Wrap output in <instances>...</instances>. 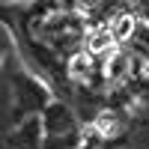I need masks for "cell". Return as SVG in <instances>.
Listing matches in <instances>:
<instances>
[{
  "mask_svg": "<svg viewBox=\"0 0 149 149\" xmlns=\"http://www.w3.org/2000/svg\"><path fill=\"white\" fill-rule=\"evenodd\" d=\"M110 45H113V36L107 33V27H102V30H95V33L86 36V51L90 54H104Z\"/></svg>",
  "mask_w": 149,
  "mask_h": 149,
  "instance_id": "1",
  "label": "cell"
},
{
  "mask_svg": "<svg viewBox=\"0 0 149 149\" xmlns=\"http://www.w3.org/2000/svg\"><path fill=\"white\" fill-rule=\"evenodd\" d=\"M131 30H134V18H131V15H119V18L110 21V27H107V33L113 36V42H116V39H125Z\"/></svg>",
  "mask_w": 149,
  "mask_h": 149,
  "instance_id": "2",
  "label": "cell"
},
{
  "mask_svg": "<svg viewBox=\"0 0 149 149\" xmlns=\"http://www.w3.org/2000/svg\"><path fill=\"white\" fill-rule=\"evenodd\" d=\"M125 66H128V60H125V57H113V60H110V78L122 74V72H125Z\"/></svg>",
  "mask_w": 149,
  "mask_h": 149,
  "instance_id": "3",
  "label": "cell"
},
{
  "mask_svg": "<svg viewBox=\"0 0 149 149\" xmlns=\"http://www.w3.org/2000/svg\"><path fill=\"white\" fill-rule=\"evenodd\" d=\"M98 125H102V131H104V134H110V131L116 128V125H113V116H110V113H104L102 119H98Z\"/></svg>",
  "mask_w": 149,
  "mask_h": 149,
  "instance_id": "4",
  "label": "cell"
}]
</instances>
